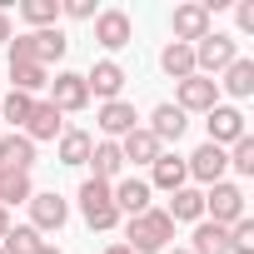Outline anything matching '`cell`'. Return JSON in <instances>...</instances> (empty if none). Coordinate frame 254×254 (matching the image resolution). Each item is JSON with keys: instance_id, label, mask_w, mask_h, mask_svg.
Here are the masks:
<instances>
[{"instance_id": "6da1fadb", "label": "cell", "mask_w": 254, "mask_h": 254, "mask_svg": "<svg viewBox=\"0 0 254 254\" xmlns=\"http://www.w3.org/2000/svg\"><path fill=\"white\" fill-rule=\"evenodd\" d=\"M170 239H175V219L165 209H155V204L145 214H135V219H125V249L130 254H165Z\"/></svg>"}, {"instance_id": "7a4b0ae2", "label": "cell", "mask_w": 254, "mask_h": 254, "mask_svg": "<svg viewBox=\"0 0 254 254\" xmlns=\"http://www.w3.org/2000/svg\"><path fill=\"white\" fill-rule=\"evenodd\" d=\"M65 50H70V40H65V30L60 25H50V30H30V35H10V55H25V60H35V65H55V60H65Z\"/></svg>"}, {"instance_id": "3957f363", "label": "cell", "mask_w": 254, "mask_h": 254, "mask_svg": "<svg viewBox=\"0 0 254 254\" xmlns=\"http://www.w3.org/2000/svg\"><path fill=\"white\" fill-rule=\"evenodd\" d=\"M80 214H85V224L90 229H115L120 224V209H115V199H110V185L105 180H85L80 185Z\"/></svg>"}, {"instance_id": "277c9868", "label": "cell", "mask_w": 254, "mask_h": 254, "mask_svg": "<svg viewBox=\"0 0 254 254\" xmlns=\"http://www.w3.org/2000/svg\"><path fill=\"white\" fill-rule=\"evenodd\" d=\"M239 60V50H234V35H219V30H209L199 45H194V75H224L229 65Z\"/></svg>"}, {"instance_id": "5b68a950", "label": "cell", "mask_w": 254, "mask_h": 254, "mask_svg": "<svg viewBox=\"0 0 254 254\" xmlns=\"http://www.w3.org/2000/svg\"><path fill=\"white\" fill-rule=\"evenodd\" d=\"M204 214H209V224H239L244 219V190L239 185H229V180H219V185H209L204 190Z\"/></svg>"}, {"instance_id": "8992f818", "label": "cell", "mask_w": 254, "mask_h": 254, "mask_svg": "<svg viewBox=\"0 0 254 254\" xmlns=\"http://www.w3.org/2000/svg\"><path fill=\"white\" fill-rule=\"evenodd\" d=\"M214 15L204 10V0H190V5H175V15H170V30H175V40L180 45H199L214 25H209Z\"/></svg>"}, {"instance_id": "52a82bcc", "label": "cell", "mask_w": 254, "mask_h": 254, "mask_svg": "<svg viewBox=\"0 0 254 254\" xmlns=\"http://www.w3.org/2000/svg\"><path fill=\"white\" fill-rule=\"evenodd\" d=\"M185 115H209L214 105H219V85L209 80V75H190V80H180V100H175Z\"/></svg>"}, {"instance_id": "ba28073f", "label": "cell", "mask_w": 254, "mask_h": 254, "mask_svg": "<svg viewBox=\"0 0 254 254\" xmlns=\"http://www.w3.org/2000/svg\"><path fill=\"white\" fill-rule=\"evenodd\" d=\"M204 125H209V145H219V150L249 135V130H244V110H239V105H214Z\"/></svg>"}, {"instance_id": "9c48e42d", "label": "cell", "mask_w": 254, "mask_h": 254, "mask_svg": "<svg viewBox=\"0 0 254 254\" xmlns=\"http://www.w3.org/2000/svg\"><path fill=\"white\" fill-rule=\"evenodd\" d=\"M50 105H55L60 115H70V110H85V105H90L85 75H75V70H60V75L50 80Z\"/></svg>"}, {"instance_id": "30bf717a", "label": "cell", "mask_w": 254, "mask_h": 254, "mask_svg": "<svg viewBox=\"0 0 254 254\" xmlns=\"http://www.w3.org/2000/svg\"><path fill=\"white\" fill-rule=\"evenodd\" d=\"M25 204H30V229H35V234H50V229H60V224L70 219V204H65L55 190H50V194H30Z\"/></svg>"}, {"instance_id": "8fae6325", "label": "cell", "mask_w": 254, "mask_h": 254, "mask_svg": "<svg viewBox=\"0 0 254 254\" xmlns=\"http://www.w3.org/2000/svg\"><path fill=\"white\" fill-rule=\"evenodd\" d=\"M185 170H190V180H199V185H219L224 180V170H229V160H224V150L219 145H199L190 160H185Z\"/></svg>"}, {"instance_id": "7c38bea8", "label": "cell", "mask_w": 254, "mask_h": 254, "mask_svg": "<svg viewBox=\"0 0 254 254\" xmlns=\"http://www.w3.org/2000/svg\"><path fill=\"white\" fill-rule=\"evenodd\" d=\"M30 145L35 140H60L65 135V115L50 105V100H35V110H30V120H25V130H20Z\"/></svg>"}, {"instance_id": "4fadbf2b", "label": "cell", "mask_w": 254, "mask_h": 254, "mask_svg": "<svg viewBox=\"0 0 254 254\" xmlns=\"http://www.w3.org/2000/svg\"><path fill=\"white\" fill-rule=\"evenodd\" d=\"M95 40H100L105 50H125V45L135 40L130 15H125V10H100V15H95Z\"/></svg>"}, {"instance_id": "5bb4252c", "label": "cell", "mask_w": 254, "mask_h": 254, "mask_svg": "<svg viewBox=\"0 0 254 254\" xmlns=\"http://www.w3.org/2000/svg\"><path fill=\"white\" fill-rule=\"evenodd\" d=\"M120 145V155H125V165H155L160 155H165V145L145 130V125H135V130L130 135H125V140H115Z\"/></svg>"}, {"instance_id": "9a60e30c", "label": "cell", "mask_w": 254, "mask_h": 254, "mask_svg": "<svg viewBox=\"0 0 254 254\" xmlns=\"http://www.w3.org/2000/svg\"><path fill=\"white\" fill-rule=\"evenodd\" d=\"M110 199H115V209L125 214V219H135V214H145L150 209V180H120V185H110Z\"/></svg>"}, {"instance_id": "2e32d148", "label": "cell", "mask_w": 254, "mask_h": 254, "mask_svg": "<svg viewBox=\"0 0 254 254\" xmlns=\"http://www.w3.org/2000/svg\"><path fill=\"white\" fill-rule=\"evenodd\" d=\"M95 120H100L105 140H125V135L135 130V120H140V115H135V105H125V100H105Z\"/></svg>"}, {"instance_id": "e0dca14e", "label": "cell", "mask_w": 254, "mask_h": 254, "mask_svg": "<svg viewBox=\"0 0 254 254\" xmlns=\"http://www.w3.org/2000/svg\"><path fill=\"white\" fill-rule=\"evenodd\" d=\"M85 90L100 95V100H120V90H125V70H120L115 60H95L90 75H85Z\"/></svg>"}, {"instance_id": "ac0fdd59", "label": "cell", "mask_w": 254, "mask_h": 254, "mask_svg": "<svg viewBox=\"0 0 254 254\" xmlns=\"http://www.w3.org/2000/svg\"><path fill=\"white\" fill-rule=\"evenodd\" d=\"M40 85H50V70H45V65H35V60H25V55H10V90L35 95Z\"/></svg>"}, {"instance_id": "d6986e66", "label": "cell", "mask_w": 254, "mask_h": 254, "mask_svg": "<svg viewBox=\"0 0 254 254\" xmlns=\"http://www.w3.org/2000/svg\"><path fill=\"white\" fill-rule=\"evenodd\" d=\"M185 125H190V120H185V110H180V105H155V115H150L145 130L165 145V140H180V135H185Z\"/></svg>"}, {"instance_id": "ffe728a7", "label": "cell", "mask_w": 254, "mask_h": 254, "mask_svg": "<svg viewBox=\"0 0 254 254\" xmlns=\"http://www.w3.org/2000/svg\"><path fill=\"white\" fill-rule=\"evenodd\" d=\"M30 165H35V145L25 140V135H5L0 140V170H20V175H30Z\"/></svg>"}, {"instance_id": "44dd1931", "label": "cell", "mask_w": 254, "mask_h": 254, "mask_svg": "<svg viewBox=\"0 0 254 254\" xmlns=\"http://www.w3.org/2000/svg\"><path fill=\"white\" fill-rule=\"evenodd\" d=\"M165 214H170L175 224H199V219H204V194L185 185V190L170 194V209H165Z\"/></svg>"}, {"instance_id": "7402d4cb", "label": "cell", "mask_w": 254, "mask_h": 254, "mask_svg": "<svg viewBox=\"0 0 254 254\" xmlns=\"http://www.w3.org/2000/svg\"><path fill=\"white\" fill-rule=\"evenodd\" d=\"M190 254H229V229H224V224L199 219V224H194V234H190Z\"/></svg>"}, {"instance_id": "603a6c76", "label": "cell", "mask_w": 254, "mask_h": 254, "mask_svg": "<svg viewBox=\"0 0 254 254\" xmlns=\"http://www.w3.org/2000/svg\"><path fill=\"white\" fill-rule=\"evenodd\" d=\"M160 65H165V75L180 85V80H190L194 75V45H180V40H170L165 50H160Z\"/></svg>"}, {"instance_id": "cb8c5ba5", "label": "cell", "mask_w": 254, "mask_h": 254, "mask_svg": "<svg viewBox=\"0 0 254 254\" xmlns=\"http://www.w3.org/2000/svg\"><path fill=\"white\" fill-rule=\"evenodd\" d=\"M90 165H95V175H90V180H105V185H110V180L125 170V155H120V145H115V140H100V145L90 150Z\"/></svg>"}, {"instance_id": "d4e9b609", "label": "cell", "mask_w": 254, "mask_h": 254, "mask_svg": "<svg viewBox=\"0 0 254 254\" xmlns=\"http://www.w3.org/2000/svg\"><path fill=\"white\" fill-rule=\"evenodd\" d=\"M214 85H224L234 100H249V95H254V60H244V55H239V60L224 70V80H214Z\"/></svg>"}, {"instance_id": "484cf974", "label": "cell", "mask_w": 254, "mask_h": 254, "mask_svg": "<svg viewBox=\"0 0 254 254\" xmlns=\"http://www.w3.org/2000/svg\"><path fill=\"white\" fill-rule=\"evenodd\" d=\"M150 170H155V180H150V185H160V190H170V194H175V190H185V180H190V170H185V160H180V155H160Z\"/></svg>"}, {"instance_id": "4316f807", "label": "cell", "mask_w": 254, "mask_h": 254, "mask_svg": "<svg viewBox=\"0 0 254 254\" xmlns=\"http://www.w3.org/2000/svg\"><path fill=\"white\" fill-rule=\"evenodd\" d=\"M90 150H95V140L85 130H65L60 135V165H90Z\"/></svg>"}, {"instance_id": "83f0119b", "label": "cell", "mask_w": 254, "mask_h": 254, "mask_svg": "<svg viewBox=\"0 0 254 254\" xmlns=\"http://www.w3.org/2000/svg\"><path fill=\"white\" fill-rule=\"evenodd\" d=\"M20 20H25L30 30H50V25L60 20V0H25V5H20Z\"/></svg>"}, {"instance_id": "f1b7e54d", "label": "cell", "mask_w": 254, "mask_h": 254, "mask_svg": "<svg viewBox=\"0 0 254 254\" xmlns=\"http://www.w3.org/2000/svg\"><path fill=\"white\" fill-rule=\"evenodd\" d=\"M40 234L30 229V224H10V234L0 239V254H40Z\"/></svg>"}, {"instance_id": "f546056e", "label": "cell", "mask_w": 254, "mask_h": 254, "mask_svg": "<svg viewBox=\"0 0 254 254\" xmlns=\"http://www.w3.org/2000/svg\"><path fill=\"white\" fill-rule=\"evenodd\" d=\"M35 190H30V175L20 170H0V204H25Z\"/></svg>"}, {"instance_id": "4dcf8cb0", "label": "cell", "mask_w": 254, "mask_h": 254, "mask_svg": "<svg viewBox=\"0 0 254 254\" xmlns=\"http://www.w3.org/2000/svg\"><path fill=\"white\" fill-rule=\"evenodd\" d=\"M30 110H35V95H20V90H10L5 100H0V120H10L15 130H25V120H30Z\"/></svg>"}, {"instance_id": "1f68e13d", "label": "cell", "mask_w": 254, "mask_h": 254, "mask_svg": "<svg viewBox=\"0 0 254 254\" xmlns=\"http://www.w3.org/2000/svg\"><path fill=\"white\" fill-rule=\"evenodd\" d=\"M224 160H229V170H239V175H254V140L244 135V140H234L229 150H224Z\"/></svg>"}, {"instance_id": "d6a6232c", "label": "cell", "mask_w": 254, "mask_h": 254, "mask_svg": "<svg viewBox=\"0 0 254 254\" xmlns=\"http://www.w3.org/2000/svg\"><path fill=\"white\" fill-rule=\"evenodd\" d=\"M229 254H254V219L249 214L239 224H229Z\"/></svg>"}, {"instance_id": "836d02e7", "label": "cell", "mask_w": 254, "mask_h": 254, "mask_svg": "<svg viewBox=\"0 0 254 254\" xmlns=\"http://www.w3.org/2000/svg\"><path fill=\"white\" fill-rule=\"evenodd\" d=\"M60 15H70V20H95L100 10H95V0H60Z\"/></svg>"}, {"instance_id": "e575fe53", "label": "cell", "mask_w": 254, "mask_h": 254, "mask_svg": "<svg viewBox=\"0 0 254 254\" xmlns=\"http://www.w3.org/2000/svg\"><path fill=\"white\" fill-rule=\"evenodd\" d=\"M234 20H239L244 35H254V0H239V5H234Z\"/></svg>"}, {"instance_id": "d590c367", "label": "cell", "mask_w": 254, "mask_h": 254, "mask_svg": "<svg viewBox=\"0 0 254 254\" xmlns=\"http://www.w3.org/2000/svg\"><path fill=\"white\" fill-rule=\"evenodd\" d=\"M0 45H10V15L0 10Z\"/></svg>"}, {"instance_id": "8d00e7d4", "label": "cell", "mask_w": 254, "mask_h": 254, "mask_svg": "<svg viewBox=\"0 0 254 254\" xmlns=\"http://www.w3.org/2000/svg\"><path fill=\"white\" fill-rule=\"evenodd\" d=\"M5 234H10V209L0 204V239H5Z\"/></svg>"}, {"instance_id": "74e56055", "label": "cell", "mask_w": 254, "mask_h": 254, "mask_svg": "<svg viewBox=\"0 0 254 254\" xmlns=\"http://www.w3.org/2000/svg\"><path fill=\"white\" fill-rule=\"evenodd\" d=\"M105 254H130V249H125V244H105Z\"/></svg>"}, {"instance_id": "f35d334b", "label": "cell", "mask_w": 254, "mask_h": 254, "mask_svg": "<svg viewBox=\"0 0 254 254\" xmlns=\"http://www.w3.org/2000/svg\"><path fill=\"white\" fill-rule=\"evenodd\" d=\"M40 254H60V249H55V244H50V239H45V244H40Z\"/></svg>"}, {"instance_id": "ab89813d", "label": "cell", "mask_w": 254, "mask_h": 254, "mask_svg": "<svg viewBox=\"0 0 254 254\" xmlns=\"http://www.w3.org/2000/svg\"><path fill=\"white\" fill-rule=\"evenodd\" d=\"M165 254H190V249H165Z\"/></svg>"}]
</instances>
